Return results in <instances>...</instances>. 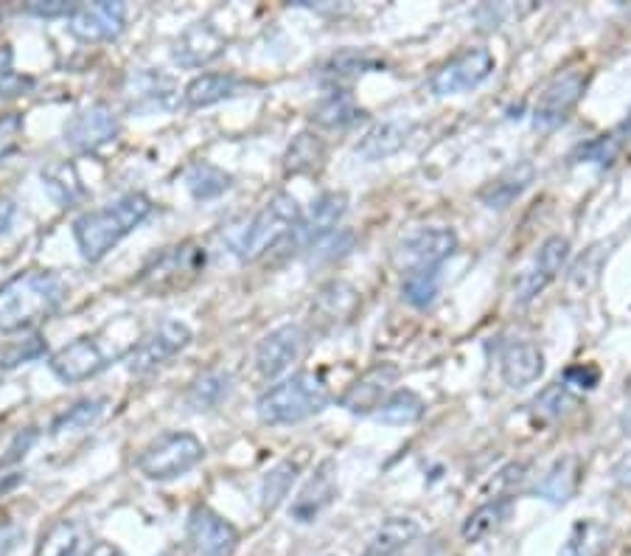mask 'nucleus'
I'll return each mask as SVG.
<instances>
[{
  "label": "nucleus",
  "mask_w": 631,
  "mask_h": 556,
  "mask_svg": "<svg viewBox=\"0 0 631 556\" xmlns=\"http://www.w3.org/2000/svg\"><path fill=\"white\" fill-rule=\"evenodd\" d=\"M631 135V124L625 121V124H620L618 130L607 132V135H598L595 141H589L587 146H581L578 150V161H587V163H600V166H609V163L618 157V152L623 150L625 138Z\"/></svg>",
  "instance_id": "obj_37"
},
{
  "label": "nucleus",
  "mask_w": 631,
  "mask_h": 556,
  "mask_svg": "<svg viewBox=\"0 0 631 556\" xmlns=\"http://www.w3.org/2000/svg\"><path fill=\"white\" fill-rule=\"evenodd\" d=\"M225 48V37L210 29L208 23L192 25L183 37H179L177 48H174V59L179 65H188V68H197V65L210 63L214 57H219Z\"/></svg>",
  "instance_id": "obj_21"
},
{
  "label": "nucleus",
  "mask_w": 631,
  "mask_h": 556,
  "mask_svg": "<svg viewBox=\"0 0 631 556\" xmlns=\"http://www.w3.org/2000/svg\"><path fill=\"white\" fill-rule=\"evenodd\" d=\"M500 371L505 385H533L542 377V371H545V355L538 351V346L525 344V340L522 344H508L500 357Z\"/></svg>",
  "instance_id": "obj_20"
},
{
  "label": "nucleus",
  "mask_w": 631,
  "mask_h": 556,
  "mask_svg": "<svg viewBox=\"0 0 631 556\" xmlns=\"http://www.w3.org/2000/svg\"><path fill=\"white\" fill-rule=\"evenodd\" d=\"M12 217H14L12 203H0V233L7 231L9 222H12Z\"/></svg>",
  "instance_id": "obj_49"
},
{
  "label": "nucleus",
  "mask_w": 631,
  "mask_h": 556,
  "mask_svg": "<svg viewBox=\"0 0 631 556\" xmlns=\"http://www.w3.org/2000/svg\"><path fill=\"white\" fill-rule=\"evenodd\" d=\"M43 351H45L43 338H32V340H25V346L18 344V346H12L9 351H3V357H0V366H3V369H14V366H20V363L37 360Z\"/></svg>",
  "instance_id": "obj_44"
},
{
  "label": "nucleus",
  "mask_w": 631,
  "mask_h": 556,
  "mask_svg": "<svg viewBox=\"0 0 631 556\" xmlns=\"http://www.w3.org/2000/svg\"><path fill=\"white\" fill-rule=\"evenodd\" d=\"M410 132H413L410 121H382V124H377L362 135V141L357 144V155H362L366 161H384V157L396 155L407 144Z\"/></svg>",
  "instance_id": "obj_22"
},
{
  "label": "nucleus",
  "mask_w": 631,
  "mask_h": 556,
  "mask_svg": "<svg viewBox=\"0 0 631 556\" xmlns=\"http://www.w3.org/2000/svg\"><path fill=\"white\" fill-rule=\"evenodd\" d=\"M424 400H421L415 391L410 388H396V391H390L388 400L379 405V411L373 413L379 422L384 425H415V422L424 416Z\"/></svg>",
  "instance_id": "obj_30"
},
{
  "label": "nucleus",
  "mask_w": 631,
  "mask_h": 556,
  "mask_svg": "<svg viewBox=\"0 0 631 556\" xmlns=\"http://www.w3.org/2000/svg\"><path fill=\"white\" fill-rule=\"evenodd\" d=\"M508 514H511V498L489 500V503H483V506L477 509V512H471L469 517H466L460 534H464V539L469 545L480 543V539H486L489 534H494L497 528L505 523Z\"/></svg>",
  "instance_id": "obj_29"
},
{
  "label": "nucleus",
  "mask_w": 631,
  "mask_h": 556,
  "mask_svg": "<svg viewBox=\"0 0 631 556\" xmlns=\"http://www.w3.org/2000/svg\"><path fill=\"white\" fill-rule=\"evenodd\" d=\"M494 65L497 63L489 48H466L464 54H458V57L435 70L429 88H433L435 96L466 94V90L477 88L480 81L489 79Z\"/></svg>",
  "instance_id": "obj_10"
},
{
  "label": "nucleus",
  "mask_w": 631,
  "mask_h": 556,
  "mask_svg": "<svg viewBox=\"0 0 631 556\" xmlns=\"http://www.w3.org/2000/svg\"><path fill=\"white\" fill-rule=\"evenodd\" d=\"M20 146H23V119L18 113L3 116L0 119V161L20 152Z\"/></svg>",
  "instance_id": "obj_43"
},
{
  "label": "nucleus",
  "mask_w": 631,
  "mask_h": 556,
  "mask_svg": "<svg viewBox=\"0 0 631 556\" xmlns=\"http://www.w3.org/2000/svg\"><path fill=\"white\" fill-rule=\"evenodd\" d=\"M43 183L48 186V192L54 194V200L59 203V206H70L76 197H81V183L79 177H76L74 166H68V163L43 172Z\"/></svg>",
  "instance_id": "obj_42"
},
{
  "label": "nucleus",
  "mask_w": 631,
  "mask_h": 556,
  "mask_svg": "<svg viewBox=\"0 0 631 556\" xmlns=\"http://www.w3.org/2000/svg\"><path fill=\"white\" fill-rule=\"evenodd\" d=\"M306 344V329L297 324H284L279 329H273L255 349V369L264 380H275L279 374H284L295 360H301Z\"/></svg>",
  "instance_id": "obj_13"
},
{
  "label": "nucleus",
  "mask_w": 631,
  "mask_h": 556,
  "mask_svg": "<svg viewBox=\"0 0 631 556\" xmlns=\"http://www.w3.org/2000/svg\"><path fill=\"white\" fill-rule=\"evenodd\" d=\"M312 119H315L320 127H326V130H346V127H351L353 121L362 119V110H357L351 96L342 94V90H335V94H328L326 99L317 105Z\"/></svg>",
  "instance_id": "obj_33"
},
{
  "label": "nucleus",
  "mask_w": 631,
  "mask_h": 556,
  "mask_svg": "<svg viewBox=\"0 0 631 556\" xmlns=\"http://www.w3.org/2000/svg\"><path fill=\"white\" fill-rule=\"evenodd\" d=\"M76 7L79 3H65V0H34L25 7V12L37 14V18H70Z\"/></svg>",
  "instance_id": "obj_45"
},
{
  "label": "nucleus",
  "mask_w": 631,
  "mask_h": 556,
  "mask_svg": "<svg viewBox=\"0 0 631 556\" xmlns=\"http://www.w3.org/2000/svg\"><path fill=\"white\" fill-rule=\"evenodd\" d=\"M121 132L118 116L110 105H94L76 113L65 124V144L76 152H96L101 146L112 144Z\"/></svg>",
  "instance_id": "obj_14"
},
{
  "label": "nucleus",
  "mask_w": 631,
  "mask_h": 556,
  "mask_svg": "<svg viewBox=\"0 0 631 556\" xmlns=\"http://www.w3.org/2000/svg\"><path fill=\"white\" fill-rule=\"evenodd\" d=\"M192 344V329L183 320H163L155 329L146 331L141 340L127 355V369L132 374H146V371L157 369L174 355L186 349Z\"/></svg>",
  "instance_id": "obj_7"
},
{
  "label": "nucleus",
  "mask_w": 631,
  "mask_h": 556,
  "mask_svg": "<svg viewBox=\"0 0 631 556\" xmlns=\"http://www.w3.org/2000/svg\"><path fill=\"white\" fill-rule=\"evenodd\" d=\"M415 537H418V523L413 517H390L379 525L362 556H393Z\"/></svg>",
  "instance_id": "obj_26"
},
{
  "label": "nucleus",
  "mask_w": 631,
  "mask_h": 556,
  "mask_svg": "<svg viewBox=\"0 0 631 556\" xmlns=\"http://www.w3.org/2000/svg\"><path fill=\"white\" fill-rule=\"evenodd\" d=\"M335 492L337 487L335 478H331V464H323V467L317 469V476L304 487V492L297 494L292 514H295V520H301V523H309V520L317 517L320 509H326L328 503L335 500Z\"/></svg>",
  "instance_id": "obj_24"
},
{
  "label": "nucleus",
  "mask_w": 631,
  "mask_h": 556,
  "mask_svg": "<svg viewBox=\"0 0 631 556\" xmlns=\"http://www.w3.org/2000/svg\"><path fill=\"white\" fill-rule=\"evenodd\" d=\"M399 380V369L393 363H377L373 369H368L366 374L359 377L353 385H348L346 394L340 396V405L348 413H359V416H368V413H377L379 405L390 396V385Z\"/></svg>",
  "instance_id": "obj_18"
},
{
  "label": "nucleus",
  "mask_w": 631,
  "mask_h": 556,
  "mask_svg": "<svg viewBox=\"0 0 631 556\" xmlns=\"http://www.w3.org/2000/svg\"><path fill=\"white\" fill-rule=\"evenodd\" d=\"M34 88L32 76L14 68L12 45H0V99H18Z\"/></svg>",
  "instance_id": "obj_40"
},
{
  "label": "nucleus",
  "mask_w": 631,
  "mask_h": 556,
  "mask_svg": "<svg viewBox=\"0 0 631 556\" xmlns=\"http://www.w3.org/2000/svg\"><path fill=\"white\" fill-rule=\"evenodd\" d=\"M230 394V374L222 369H210L199 374L188 388L186 402L192 411H214Z\"/></svg>",
  "instance_id": "obj_31"
},
{
  "label": "nucleus",
  "mask_w": 631,
  "mask_h": 556,
  "mask_svg": "<svg viewBox=\"0 0 631 556\" xmlns=\"http://www.w3.org/2000/svg\"><path fill=\"white\" fill-rule=\"evenodd\" d=\"M107 363H110V360H107V355L101 351L99 340L79 338L51 357V371L63 382L74 385V382H85L99 374V371H105Z\"/></svg>",
  "instance_id": "obj_17"
},
{
  "label": "nucleus",
  "mask_w": 631,
  "mask_h": 556,
  "mask_svg": "<svg viewBox=\"0 0 631 556\" xmlns=\"http://www.w3.org/2000/svg\"><path fill=\"white\" fill-rule=\"evenodd\" d=\"M239 88H242V81L236 79L233 74H199L188 81L183 96H186L188 107H210L236 96Z\"/></svg>",
  "instance_id": "obj_25"
},
{
  "label": "nucleus",
  "mask_w": 631,
  "mask_h": 556,
  "mask_svg": "<svg viewBox=\"0 0 631 556\" xmlns=\"http://www.w3.org/2000/svg\"><path fill=\"white\" fill-rule=\"evenodd\" d=\"M531 181H533V163L525 161L520 163V166H514V170H508L505 175L497 177L489 188H483V192H480V200H483L489 208H505L511 206L527 186H531Z\"/></svg>",
  "instance_id": "obj_27"
},
{
  "label": "nucleus",
  "mask_w": 631,
  "mask_h": 556,
  "mask_svg": "<svg viewBox=\"0 0 631 556\" xmlns=\"http://www.w3.org/2000/svg\"><path fill=\"white\" fill-rule=\"evenodd\" d=\"M23 532H20L18 525L12 523H0V556H9L14 550V545L20 543Z\"/></svg>",
  "instance_id": "obj_48"
},
{
  "label": "nucleus",
  "mask_w": 631,
  "mask_h": 556,
  "mask_svg": "<svg viewBox=\"0 0 631 556\" xmlns=\"http://www.w3.org/2000/svg\"><path fill=\"white\" fill-rule=\"evenodd\" d=\"M127 7L116 0L99 3H79L68 18V29L79 43H107L124 32Z\"/></svg>",
  "instance_id": "obj_12"
},
{
  "label": "nucleus",
  "mask_w": 631,
  "mask_h": 556,
  "mask_svg": "<svg viewBox=\"0 0 631 556\" xmlns=\"http://www.w3.org/2000/svg\"><path fill=\"white\" fill-rule=\"evenodd\" d=\"M203 441L192 433H163L149 447H143L138 456V469L149 481H174V478L192 472L203 461Z\"/></svg>",
  "instance_id": "obj_5"
},
{
  "label": "nucleus",
  "mask_w": 631,
  "mask_h": 556,
  "mask_svg": "<svg viewBox=\"0 0 631 556\" xmlns=\"http://www.w3.org/2000/svg\"><path fill=\"white\" fill-rule=\"evenodd\" d=\"M348 197L342 192H326L312 203L309 214H301V222L292 231L290 248H315L337 231V222L346 217Z\"/></svg>",
  "instance_id": "obj_15"
},
{
  "label": "nucleus",
  "mask_w": 631,
  "mask_h": 556,
  "mask_svg": "<svg viewBox=\"0 0 631 556\" xmlns=\"http://www.w3.org/2000/svg\"><path fill=\"white\" fill-rule=\"evenodd\" d=\"M569 259V242L564 237H551L542 242L536 259L531 262V268H525L516 279V298L525 304V301L536 298L547 284L562 273V268Z\"/></svg>",
  "instance_id": "obj_16"
},
{
  "label": "nucleus",
  "mask_w": 631,
  "mask_h": 556,
  "mask_svg": "<svg viewBox=\"0 0 631 556\" xmlns=\"http://www.w3.org/2000/svg\"><path fill=\"white\" fill-rule=\"evenodd\" d=\"M34 556H81V534L74 523L59 520L43 534Z\"/></svg>",
  "instance_id": "obj_35"
},
{
  "label": "nucleus",
  "mask_w": 631,
  "mask_h": 556,
  "mask_svg": "<svg viewBox=\"0 0 631 556\" xmlns=\"http://www.w3.org/2000/svg\"><path fill=\"white\" fill-rule=\"evenodd\" d=\"M328 402H331V394H328L326 382L312 371H297V374L275 382L273 388H266L255 402V413L264 425H297V422L326 411Z\"/></svg>",
  "instance_id": "obj_3"
},
{
  "label": "nucleus",
  "mask_w": 631,
  "mask_h": 556,
  "mask_svg": "<svg viewBox=\"0 0 631 556\" xmlns=\"http://www.w3.org/2000/svg\"><path fill=\"white\" fill-rule=\"evenodd\" d=\"M301 206L292 194H275L253 219H250L239 239L233 242L236 257L242 262H259L266 253L290 248L292 231L301 222Z\"/></svg>",
  "instance_id": "obj_4"
},
{
  "label": "nucleus",
  "mask_w": 631,
  "mask_h": 556,
  "mask_svg": "<svg viewBox=\"0 0 631 556\" xmlns=\"http://www.w3.org/2000/svg\"><path fill=\"white\" fill-rule=\"evenodd\" d=\"M68 287L56 273L29 270L0 287V331H23L48 320L63 307Z\"/></svg>",
  "instance_id": "obj_1"
},
{
  "label": "nucleus",
  "mask_w": 631,
  "mask_h": 556,
  "mask_svg": "<svg viewBox=\"0 0 631 556\" xmlns=\"http://www.w3.org/2000/svg\"><path fill=\"white\" fill-rule=\"evenodd\" d=\"M576 483H578V461L569 456L553 464L551 472H547V476L542 478V483L536 487V494L553 500V503H564V500L573 494Z\"/></svg>",
  "instance_id": "obj_34"
},
{
  "label": "nucleus",
  "mask_w": 631,
  "mask_h": 556,
  "mask_svg": "<svg viewBox=\"0 0 631 556\" xmlns=\"http://www.w3.org/2000/svg\"><path fill=\"white\" fill-rule=\"evenodd\" d=\"M205 268V250L197 244H179V248L166 250L163 257L149 264L141 275V284H149L152 293H163V290H177L186 282H192L194 275L203 273Z\"/></svg>",
  "instance_id": "obj_11"
},
{
  "label": "nucleus",
  "mask_w": 631,
  "mask_h": 556,
  "mask_svg": "<svg viewBox=\"0 0 631 556\" xmlns=\"http://www.w3.org/2000/svg\"><path fill=\"white\" fill-rule=\"evenodd\" d=\"M37 441V430H23V433H18L14 436V441L9 444V450H7V456L0 458V467H12V464H18L20 458L29 453V447Z\"/></svg>",
  "instance_id": "obj_46"
},
{
  "label": "nucleus",
  "mask_w": 631,
  "mask_h": 556,
  "mask_svg": "<svg viewBox=\"0 0 631 556\" xmlns=\"http://www.w3.org/2000/svg\"><path fill=\"white\" fill-rule=\"evenodd\" d=\"M584 88H587V76H584L581 70L558 74L536 99V107H533V127L542 132H553L556 127H562L564 121H567V116L576 110L578 101H581Z\"/></svg>",
  "instance_id": "obj_9"
},
{
  "label": "nucleus",
  "mask_w": 631,
  "mask_h": 556,
  "mask_svg": "<svg viewBox=\"0 0 631 556\" xmlns=\"http://www.w3.org/2000/svg\"><path fill=\"white\" fill-rule=\"evenodd\" d=\"M438 287H440L438 270H415V273H407L402 279L404 301L415 309L429 307L435 301V295H438Z\"/></svg>",
  "instance_id": "obj_38"
},
{
  "label": "nucleus",
  "mask_w": 631,
  "mask_h": 556,
  "mask_svg": "<svg viewBox=\"0 0 631 556\" xmlns=\"http://www.w3.org/2000/svg\"><path fill=\"white\" fill-rule=\"evenodd\" d=\"M359 309V293L346 282H328L320 287L312 304V324H317L320 331L340 329L351 324Z\"/></svg>",
  "instance_id": "obj_19"
},
{
  "label": "nucleus",
  "mask_w": 631,
  "mask_h": 556,
  "mask_svg": "<svg viewBox=\"0 0 631 556\" xmlns=\"http://www.w3.org/2000/svg\"><path fill=\"white\" fill-rule=\"evenodd\" d=\"M458 250V233L453 228H418L399 242L393 262L402 275L415 270H438Z\"/></svg>",
  "instance_id": "obj_6"
},
{
  "label": "nucleus",
  "mask_w": 631,
  "mask_h": 556,
  "mask_svg": "<svg viewBox=\"0 0 631 556\" xmlns=\"http://www.w3.org/2000/svg\"><path fill=\"white\" fill-rule=\"evenodd\" d=\"M105 400H81L76 402L74 407L59 416V419L51 425V433L54 436H63V433H79V430H90L96 422L101 419V413H105Z\"/></svg>",
  "instance_id": "obj_36"
},
{
  "label": "nucleus",
  "mask_w": 631,
  "mask_h": 556,
  "mask_svg": "<svg viewBox=\"0 0 631 556\" xmlns=\"http://www.w3.org/2000/svg\"><path fill=\"white\" fill-rule=\"evenodd\" d=\"M600 380V371L595 366H573L564 374V385H578V388H595Z\"/></svg>",
  "instance_id": "obj_47"
},
{
  "label": "nucleus",
  "mask_w": 631,
  "mask_h": 556,
  "mask_svg": "<svg viewBox=\"0 0 631 556\" xmlns=\"http://www.w3.org/2000/svg\"><path fill=\"white\" fill-rule=\"evenodd\" d=\"M186 186L194 200H214V197H219V194H225L233 186V177L225 170H219V166H214V163L197 161L188 166Z\"/></svg>",
  "instance_id": "obj_32"
},
{
  "label": "nucleus",
  "mask_w": 631,
  "mask_h": 556,
  "mask_svg": "<svg viewBox=\"0 0 631 556\" xmlns=\"http://www.w3.org/2000/svg\"><path fill=\"white\" fill-rule=\"evenodd\" d=\"M326 163V141L317 132H301L292 138L284 155L286 175H312Z\"/></svg>",
  "instance_id": "obj_23"
},
{
  "label": "nucleus",
  "mask_w": 631,
  "mask_h": 556,
  "mask_svg": "<svg viewBox=\"0 0 631 556\" xmlns=\"http://www.w3.org/2000/svg\"><path fill=\"white\" fill-rule=\"evenodd\" d=\"M609 548V532L607 525H600L598 520H578L573 525V532L564 539L558 556H603Z\"/></svg>",
  "instance_id": "obj_28"
},
{
  "label": "nucleus",
  "mask_w": 631,
  "mask_h": 556,
  "mask_svg": "<svg viewBox=\"0 0 631 556\" xmlns=\"http://www.w3.org/2000/svg\"><path fill=\"white\" fill-rule=\"evenodd\" d=\"M152 200L141 192H130L124 197H118L116 203L96 211L81 214L74 222V237L79 244L81 257L87 262H101V259L116 248L124 237H130L143 219L152 214Z\"/></svg>",
  "instance_id": "obj_2"
},
{
  "label": "nucleus",
  "mask_w": 631,
  "mask_h": 556,
  "mask_svg": "<svg viewBox=\"0 0 631 556\" xmlns=\"http://www.w3.org/2000/svg\"><path fill=\"white\" fill-rule=\"evenodd\" d=\"M239 548V528L208 506L188 514L186 554L188 556H233Z\"/></svg>",
  "instance_id": "obj_8"
},
{
  "label": "nucleus",
  "mask_w": 631,
  "mask_h": 556,
  "mask_svg": "<svg viewBox=\"0 0 631 556\" xmlns=\"http://www.w3.org/2000/svg\"><path fill=\"white\" fill-rule=\"evenodd\" d=\"M295 476H297V464L292 461H281L279 467L266 472L264 481H261V509H264V512H273L281 500L290 494L292 483H295Z\"/></svg>",
  "instance_id": "obj_39"
},
{
  "label": "nucleus",
  "mask_w": 631,
  "mask_h": 556,
  "mask_svg": "<svg viewBox=\"0 0 631 556\" xmlns=\"http://www.w3.org/2000/svg\"><path fill=\"white\" fill-rule=\"evenodd\" d=\"M576 405L578 400L569 394V385H564V382H553L551 388H545V391L533 400V411H536L538 416H545V419H562V416H567Z\"/></svg>",
  "instance_id": "obj_41"
}]
</instances>
